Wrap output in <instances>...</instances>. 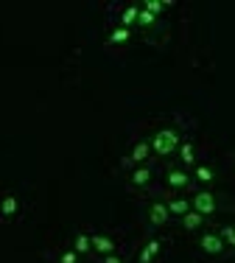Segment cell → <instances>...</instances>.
Here are the masks:
<instances>
[{"label": "cell", "mask_w": 235, "mask_h": 263, "mask_svg": "<svg viewBox=\"0 0 235 263\" xmlns=\"http://www.w3.org/2000/svg\"><path fill=\"white\" fill-rule=\"evenodd\" d=\"M188 210H190V205H188L185 199H174V202L168 205V213H174V215H185Z\"/></svg>", "instance_id": "4fadbf2b"}, {"label": "cell", "mask_w": 235, "mask_h": 263, "mask_svg": "<svg viewBox=\"0 0 235 263\" xmlns=\"http://www.w3.org/2000/svg\"><path fill=\"white\" fill-rule=\"evenodd\" d=\"M160 252V241H148L146 244V249L140 252V263H151L154 261V255Z\"/></svg>", "instance_id": "30bf717a"}, {"label": "cell", "mask_w": 235, "mask_h": 263, "mask_svg": "<svg viewBox=\"0 0 235 263\" xmlns=\"http://www.w3.org/2000/svg\"><path fill=\"white\" fill-rule=\"evenodd\" d=\"M199 246H202L207 255H218L221 249H224V241H221V235L207 233V235H202V238H199Z\"/></svg>", "instance_id": "3957f363"}, {"label": "cell", "mask_w": 235, "mask_h": 263, "mask_svg": "<svg viewBox=\"0 0 235 263\" xmlns=\"http://www.w3.org/2000/svg\"><path fill=\"white\" fill-rule=\"evenodd\" d=\"M168 205H163V202H154V205H151V210H148V218H151V224L154 227H163L168 221Z\"/></svg>", "instance_id": "277c9868"}, {"label": "cell", "mask_w": 235, "mask_h": 263, "mask_svg": "<svg viewBox=\"0 0 235 263\" xmlns=\"http://www.w3.org/2000/svg\"><path fill=\"white\" fill-rule=\"evenodd\" d=\"M221 241L235 246V227H224V230H221Z\"/></svg>", "instance_id": "ffe728a7"}, {"label": "cell", "mask_w": 235, "mask_h": 263, "mask_svg": "<svg viewBox=\"0 0 235 263\" xmlns=\"http://www.w3.org/2000/svg\"><path fill=\"white\" fill-rule=\"evenodd\" d=\"M143 9H146V11H151V14H154V17H157L160 11L165 9V3H163V0H148V3H146V6H143Z\"/></svg>", "instance_id": "d6986e66"}, {"label": "cell", "mask_w": 235, "mask_h": 263, "mask_svg": "<svg viewBox=\"0 0 235 263\" xmlns=\"http://www.w3.org/2000/svg\"><path fill=\"white\" fill-rule=\"evenodd\" d=\"M17 199H14V196H6V199H3V205H0V213L3 215H14L17 213Z\"/></svg>", "instance_id": "5bb4252c"}, {"label": "cell", "mask_w": 235, "mask_h": 263, "mask_svg": "<svg viewBox=\"0 0 235 263\" xmlns=\"http://www.w3.org/2000/svg\"><path fill=\"white\" fill-rule=\"evenodd\" d=\"M129 39H132V31L120 25V28H115L112 34H109L107 42H109V45H123V42H129Z\"/></svg>", "instance_id": "ba28073f"}, {"label": "cell", "mask_w": 235, "mask_h": 263, "mask_svg": "<svg viewBox=\"0 0 235 263\" xmlns=\"http://www.w3.org/2000/svg\"><path fill=\"white\" fill-rule=\"evenodd\" d=\"M151 148L163 157L174 154V151H179V135H176L174 129H160L154 135V140H151Z\"/></svg>", "instance_id": "6da1fadb"}, {"label": "cell", "mask_w": 235, "mask_h": 263, "mask_svg": "<svg viewBox=\"0 0 235 263\" xmlns=\"http://www.w3.org/2000/svg\"><path fill=\"white\" fill-rule=\"evenodd\" d=\"M148 179H151V171H148V168H137L135 174H132V182H135V185H146Z\"/></svg>", "instance_id": "2e32d148"}, {"label": "cell", "mask_w": 235, "mask_h": 263, "mask_svg": "<svg viewBox=\"0 0 235 263\" xmlns=\"http://www.w3.org/2000/svg\"><path fill=\"white\" fill-rule=\"evenodd\" d=\"M196 179H199V182H213L215 174L207 166H199V168H196Z\"/></svg>", "instance_id": "e0dca14e"}, {"label": "cell", "mask_w": 235, "mask_h": 263, "mask_svg": "<svg viewBox=\"0 0 235 263\" xmlns=\"http://www.w3.org/2000/svg\"><path fill=\"white\" fill-rule=\"evenodd\" d=\"M148 151H151V146H148V143H137V146L132 148L129 163H143V160H148Z\"/></svg>", "instance_id": "9c48e42d"}, {"label": "cell", "mask_w": 235, "mask_h": 263, "mask_svg": "<svg viewBox=\"0 0 235 263\" xmlns=\"http://www.w3.org/2000/svg\"><path fill=\"white\" fill-rule=\"evenodd\" d=\"M76 261H78V252H65L59 263H76Z\"/></svg>", "instance_id": "44dd1931"}, {"label": "cell", "mask_w": 235, "mask_h": 263, "mask_svg": "<svg viewBox=\"0 0 235 263\" xmlns=\"http://www.w3.org/2000/svg\"><path fill=\"white\" fill-rule=\"evenodd\" d=\"M137 17H140V9H135V6H129V9H123V14H120V23H123V28H129V25H135Z\"/></svg>", "instance_id": "7c38bea8"}, {"label": "cell", "mask_w": 235, "mask_h": 263, "mask_svg": "<svg viewBox=\"0 0 235 263\" xmlns=\"http://www.w3.org/2000/svg\"><path fill=\"white\" fill-rule=\"evenodd\" d=\"M188 182H190V176H188L185 171H176V168L174 171H168V185L171 188H185Z\"/></svg>", "instance_id": "52a82bcc"}, {"label": "cell", "mask_w": 235, "mask_h": 263, "mask_svg": "<svg viewBox=\"0 0 235 263\" xmlns=\"http://www.w3.org/2000/svg\"><path fill=\"white\" fill-rule=\"evenodd\" d=\"M104 263H120V258H115V255H107V261Z\"/></svg>", "instance_id": "7402d4cb"}, {"label": "cell", "mask_w": 235, "mask_h": 263, "mask_svg": "<svg viewBox=\"0 0 235 263\" xmlns=\"http://www.w3.org/2000/svg\"><path fill=\"white\" fill-rule=\"evenodd\" d=\"M202 221H205V215L196 213V210H188V213L182 215V224H185V230H199V227H202Z\"/></svg>", "instance_id": "8992f818"}, {"label": "cell", "mask_w": 235, "mask_h": 263, "mask_svg": "<svg viewBox=\"0 0 235 263\" xmlns=\"http://www.w3.org/2000/svg\"><path fill=\"white\" fill-rule=\"evenodd\" d=\"M90 241H93V249H98L101 255H112V249H115V244L109 241L107 235H93Z\"/></svg>", "instance_id": "5b68a950"}, {"label": "cell", "mask_w": 235, "mask_h": 263, "mask_svg": "<svg viewBox=\"0 0 235 263\" xmlns=\"http://www.w3.org/2000/svg\"><path fill=\"white\" fill-rule=\"evenodd\" d=\"M90 249H93V241H90L87 235H84V233L76 235V241H73V252L84 255V252H90Z\"/></svg>", "instance_id": "8fae6325"}, {"label": "cell", "mask_w": 235, "mask_h": 263, "mask_svg": "<svg viewBox=\"0 0 235 263\" xmlns=\"http://www.w3.org/2000/svg\"><path fill=\"white\" fill-rule=\"evenodd\" d=\"M154 14H151V11H146V9H140V17H137V23H140V25H143V28H148V25H154Z\"/></svg>", "instance_id": "ac0fdd59"}, {"label": "cell", "mask_w": 235, "mask_h": 263, "mask_svg": "<svg viewBox=\"0 0 235 263\" xmlns=\"http://www.w3.org/2000/svg\"><path fill=\"white\" fill-rule=\"evenodd\" d=\"M179 157L185 166H193V146L190 143H179Z\"/></svg>", "instance_id": "9a60e30c"}, {"label": "cell", "mask_w": 235, "mask_h": 263, "mask_svg": "<svg viewBox=\"0 0 235 263\" xmlns=\"http://www.w3.org/2000/svg\"><path fill=\"white\" fill-rule=\"evenodd\" d=\"M193 210L202 215H210L215 213V196L207 193V191H199V193L193 196Z\"/></svg>", "instance_id": "7a4b0ae2"}]
</instances>
